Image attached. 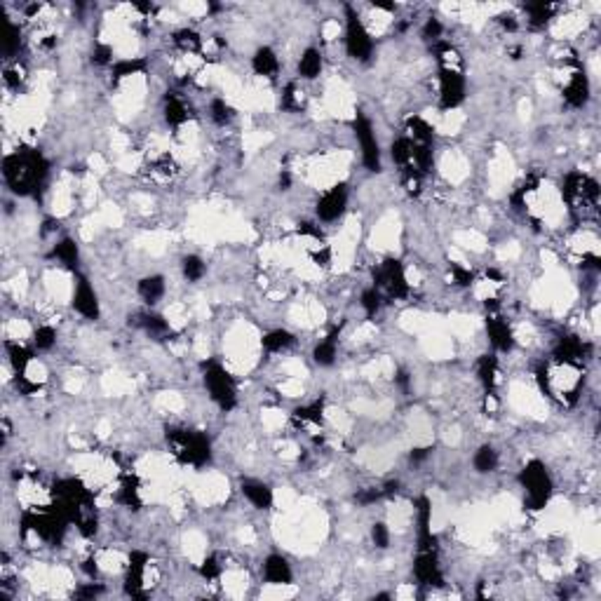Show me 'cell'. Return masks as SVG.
Returning <instances> with one entry per match:
<instances>
[{
  "mask_svg": "<svg viewBox=\"0 0 601 601\" xmlns=\"http://www.w3.org/2000/svg\"><path fill=\"white\" fill-rule=\"evenodd\" d=\"M498 24H500L503 28H507V31H517V28H519L517 19H514L512 14H500V17H498Z\"/></svg>",
  "mask_w": 601,
  "mask_h": 601,
  "instance_id": "obj_54",
  "label": "cell"
},
{
  "mask_svg": "<svg viewBox=\"0 0 601 601\" xmlns=\"http://www.w3.org/2000/svg\"><path fill=\"white\" fill-rule=\"evenodd\" d=\"M486 334H489L491 343H494L496 350L500 352H510L514 348V334L510 329V324L496 313H489L486 317Z\"/></svg>",
  "mask_w": 601,
  "mask_h": 601,
  "instance_id": "obj_16",
  "label": "cell"
},
{
  "mask_svg": "<svg viewBox=\"0 0 601 601\" xmlns=\"http://www.w3.org/2000/svg\"><path fill=\"white\" fill-rule=\"evenodd\" d=\"M294 421L296 423H315V425H322L324 421V402L317 399L313 404H306V406H299L294 411Z\"/></svg>",
  "mask_w": 601,
  "mask_h": 601,
  "instance_id": "obj_35",
  "label": "cell"
},
{
  "mask_svg": "<svg viewBox=\"0 0 601 601\" xmlns=\"http://www.w3.org/2000/svg\"><path fill=\"white\" fill-rule=\"evenodd\" d=\"M116 500L120 503V505L129 507V510H139V507H141L139 479H136L134 474H127V477L123 479V484H120V489H118Z\"/></svg>",
  "mask_w": 601,
  "mask_h": 601,
  "instance_id": "obj_23",
  "label": "cell"
},
{
  "mask_svg": "<svg viewBox=\"0 0 601 601\" xmlns=\"http://www.w3.org/2000/svg\"><path fill=\"white\" fill-rule=\"evenodd\" d=\"M146 71V61L144 59H123L118 64H113V80H123L129 76H136V73Z\"/></svg>",
  "mask_w": 601,
  "mask_h": 601,
  "instance_id": "obj_37",
  "label": "cell"
},
{
  "mask_svg": "<svg viewBox=\"0 0 601 601\" xmlns=\"http://www.w3.org/2000/svg\"><path fill=\"white\" fill-rule=\"evenodd\" d=\"M404 174V188L409 196H421L423 188V174H416V171H402Z\"/></svg>",
  "mask_w": 601,
  "mask_h": 601,
  "instance_id": "obj_46",
  "label": "cell"
},
{
  "mask_svg": "<svg viewBox=\"0 0 601 601\" xmlns=\"http://www.w3.org/2000/svg\"><path fill=\"white\" fill-rule=\"evenodd\" d=\"M73 308H76L85 319H99V315H101L96 291L92 289L89 280L83 277V275H78L76 289H73Z\"/></svg>",
  "mask_w": 601,
  "mask_h": 601,
  "instance_id": "obj_13",
  "label": "cell"
},
{
  "mask_svg": "<svg viewBox=\"0 0 601 601\" xmlns=\"http://www.w3.org/2000/svg\"><path fill=\"white\" fill-rule=\"evenodd\" d=\"M101 592H104V585H99V582H89V585L76 589V597H80V599H92V597H99Z\"/></svg>",
  "mask_w": 601,
  "mask_h": 601,
  "instance_id": "obj_50",
  "label": "cell"
},
{
  "mask_svg": "<svg viewBox=\"0 0 601 601\" xmlns=\"http://www.w3.org/2000/svg\"><path fill=\"white\" fill-rule=\"evenodd\" d=\"M406 139H411L414 144H421V146H432V139H434L432 125L419 116L409 118L406 120Z\"/></svg>",
  "mask_w": 601,
  "mask_h": 601,
  "instance_id": "obj_22",
  "label": "cell"
},
{
  "mask_svg": "<svg viewBox=\"0 0 601 601\" xmlns=\"http://www.w3.org/2000/svg\"><path fill=\"white\" fill-rule=\"evenodd\" d=\"M348 207V186L336 183L331 186L322 198L317 200V216L319 221H336Z\"/></svg>",
  "mask_w": 601,
  "mask_h": 601,
  "instance_id": "obj_12",
  "label": "cell"
},
{
  "mask_svg": "<svg viewBox=\"0 0 601 601\" xmlns=\"http://www.w3.org/2000/svg\"><path fill=\"white\" fill-rule=\"evenodd\" d=\"M451 280H454V284H458V287H470V284L474 282V273L470 271V268H463V266H458V263H451Z\"/></svg>",
  "mask_w": 601,
  "mask_h": 601,
  "instance_id": "obj_43",
  "label": "cell"
},
{
  "mask_svg": "<svg viewBox=\"0 0 601 601\" xmlns=\"http://www.w3.org/2000/svg\"><path fill=\"white\" fill-rule=\"evenodd\" d=\"M397 383H399V386H402V388H406V386H409V379H406V374H404V371H399V374H397Z\"/></svg>",
  "mask_w": 601,
  "mask_h": 601,
  "instance_id": "obj_58",
  "label": "cell"
},
{
  "mask_svg": "<svg viewBox=\"0 0 601 601\" xmlns=\"http://www.w3.org/2000/svg\"><path fill=\"white\" fill-rule=\"evenodd\" d=\"M202 379L204 388L209 390V397L223 411H233L238 406V388L233 376L219 362H202Z\"/></svg>",
  "mask_w": 601,
  "mask_h": 601,
  "instance_id": "obj_7",
  "label": "cell"
},
{
  "mask_svg": "<svg viewBox=\"0 0 601 601\" xmlns=\"http://www.w3.org/2000/svg\"><path fill=\"white\" fill-rule=\"evenodd\" d=\"M54 341H56V331L52 327H48V324L38 327L36 334H33V343H36L38 350H50V348L54 346Z\"/></svg>",
  "mask_w": 601,
  "mask_h": 601,
  "instance_id": "obj_41",
  "label": "cell"
},
{
  "mask_svg": "<svg viewBox=\"0 0 601 601\" xmlns=\"http://www.w3.org/2000/svg\"><path fill=\"white\" fill-rule=\"evenodd\" d=\"M339 334H341V331H339V329H334V331H331V334L327 336V339L319 341L317 346H315V350H313V359H315V362H317L319 366H329V364H334V359H336V343H339Z\"/></svg>",
  "mask_w": 601,
  "mask_h": 601,
  "instance_id": "obj_26",
  "label": "cell"
},
{
  "mask_svg": "<svg viewBox=\"0 0 601 601\" xmlns=\"http://www.w3.org/2000/svg\"><path fill=\"white\" fill-rule=\"evenodd\" d=\"M200 573L207 578V580H214V578H219L221 573V564L216 562V557H204V562L200 564Z\"/></svg>",
  "mask_w": 601,
  "mask_h": 601,
  "instance_id": "obj_48",
  "label": "cell"
},
{
  "mask_svg": "<svg viewBox=\"0 0 601 601\" xmlns=\"http://www.w3.org/2000/svg\"><path fill=\"white\" fill-rule=\"evenodd\" d=\"M322 73V54L315 48H308L299 61V76L306 80H315Z\"/></svg>",
  "mask_w": 601,
  "mask_h": 601,
  "instance_id": "obj_29",
  "label": "cell"
},
{
  "mask_svg": "<svg viewBox=\"0 0 601 601\" xmlns=\"http://www.w3.org/2000/svg\"><path fill=\"white\" fill-rule=\"evenodd\" d=\"M263 578L271 585H289L294 573H291V566L282 554H271L263 564Z\"/></svg>",
  "mask_w": 601,
  "mask_h": 601,
  "instance_id": "obj_19",
  "label": "cell"
},
{
  "mask_svg": "<svg viewBox=\"0 0 601 601\" xmlns=\"http://www.w3.org/2000/svg\"><path fill=\"white\" fill-rule=\"evenodd\" d=\"M371 540H374V545L381 547V549H386L388 545H390V531H388V526L383 522L371 526Z\"/></svg>",
  "mask_w": 601,
  "mask_h": 601,
  "instance_id": "obj_44",
  "label": "cell"
},
{
  "mask_svg": "<svg viewBox=\"0 0 601 601\" xmlns=\"http://www.w3.org/2000/svg\"><path fill=\"white\" fill-rule=\"evenodd\" d=\"M374 287L381 291V296H388L390 301H402L409 296V282H406L404 266L397 259H386L374 271Z\"/></svg>",
  "mask_w": 601,
  "mask_h": 601,
  "instance_id": "obj_8",
  "label": "cell"
},
{
  "mask_svg": "<svg viewBox=\"0 0 601 601\" xmlns=\"http://www.w3.org/2000/svg\"><path fill=\"white\" fill-rule=\"evenodd\" d=\"M381 496H383V489H376V486H369V489H362V491H359V494L355 496V498H357L359 505H371V503H376Z\"/></svg>",
  "mask_w": 601,
  "mask_h": 601,
  "instance_id": "obj_49",
  "label": "cell"
},
{
  "mask_svg": "<svg viewBox=\"0 0 601 601\" xmlns=\"http://www.w3.org/2000/svg\"><path fill=\"white\" fill-rule=\"evenodd\" d=\"M113 61V50L111 45H96L94 50H92V64L96 66H108Z\"/></svg>",
  "mask_w": 601,
  "mask_h": 601,
  "instance_id": "obj_45",
  "label": "cell"
},
{
  "mask_svg": "<svg viewBox=\"0 0 601 601\" xmlns=\"http://www.w3.org/2000/svg\"><path fill=\"white\" fill-rule=\"evenodd\" d=\"M472 465H474V470L482 472V474L494 472L498 467V454H496L494 446H491V444L479 446L477 454H474V458H472Z\"/></svg>",
  "mask_w": 601,
  "mask_h": 601,
  "instance_id": "obj_33",
  "label": "cell"
},
{
  "mask_svg": "<svg viewBox=\"0 0 601 601\" xmlns=\"http://www.w3.org/2000/svg\"><path fill=\"white\" fill-rule=\"evenodd\" d=\"M465 99V76L461 68H442L439 71V104L442 108H456Z\"/></svg>",
  "mask_w": 601,
  "mask_h": 601,
  "instance_id": "obj_11",
  "label": "cell"
},
{
  "mask_svg": "<svg viewBox=\"0 0 601 601\" xmlns=\"http://www.w3.org/2000/svg\"><path fill=\"white\" fill-rule=\"evenodd\" d=\"M174 45L181 52L196 54L202 50V38H200V33H196L193 28H181V31L174 33Z\"/></svg>",
  "mask_w": 601,
  "mask_h": 601,
  "instance_id": "obj_34",
  "label": "cell"
},
{
  "mask_svg": "<svg viewBox=\"0 0 601 601\" xmlns=\"http://www.w3.org/2000/svg\"><path fill=\"white\" fill-rule=\"evenodd\" d=\"M242 494L256 510H271L273 507V489L261 479H244Z\"/></svg>",
  "mask_w": 601,
  "mask_h": 601,
  "instance_id": "obj_18",
  "label": "cell"
},
{
  "mask_svg": "<svg viewBox=\"0 0 601 601\" xmlns=\"http://www.w3.org/2000/svg\"><path fill=\"white\" fill-rule=\"evenodd\" d=\"M430 451H432V446H419V449L411 451V461H414V463L425 461V458L430 456Z\"/></svg>",
  "mask_w": 601,
  "mask_h": 601,
  "instance_id": "obj_55",
  "label": "cell"
},
{
  "mask_svg": "<svg viewBox=\"0 0 601 601\" xmlns=\"http://www.w3.org/2000/svg\"><path fill=\"white\" fill-rule=\"evenodd\" d=\"M5 350H8V357H10V364H12L14 374L21 376L26 371L28 362H31V350L21 346V343H14V341L5 343Z\"/></svg>",
  "mask_w": 601,
  "mask_h": 601,
  "instance_id": "obj_31",
  "label": "cell"
},
{
  "mask_svg": "<svg viewBox=\"0 0 601 601\" xmlns=\"http://www.w3.org/2000/svg\"><path fill=\"white\" fill-rule=\"evenodd\" d=\"M21 48V31L19 26H14L12 21H5V43H3V52L5 56H14Z\"/></svg>",
  "mask_w": 601,
  "mask_h": 601,
  "instance_id": "obj_38",
  "label": "cell"
},
{
  "mask_svg": "<svg viewBox=\"0 0 601 601\" xmlns=\"http://www.w3.org/2000/svg\"><path fill=\"white\" fill-rule=\"evenodd\" d=\"M486 277H491V280H498V282H500V280H503V275L498 273V271H489V273H486Z\"/></svg>",
  "mask_w": 601,
  "mask_h": 601,
  "instance_id": "obj_59",
  "label": "cell"
},
{
  "mask_svg": "<svg viewBox=\"0 0 601 601\" xmlns=\"http://www.w3.org/2000/svg\"><path fill=\"white\" fill-rule=\"evenodd\" d=\"M148 554L146 552H131L129 554V566H127V578H125V592L134 599H144V573H146Z\"/></svg>",
  "mask_w": 601,
  "mask_h": 601,
  "instance_id": "obj_14",
  "label": "cell"
},
{
  "mask_svg": "<svg viewBox=\"0 0 601 601\" xmlns=\"http://www.w3.org/2000/svg\"><path fill=\"white\" fill-rule=\"evenodd\" d=\"M562 96H564L566 104L573 106V108L585 106V104H587V99H589V80H587L585 73H582V71H576L573 76L569 78V83L564 85Z\"/></svg>",
  "mask_w": 601,
  "mask_h": 601,
  "instance_id": "obj_17",
  "label": "cell"
},
{
  "mask_svg": "<svg viewBox=\"0 0 601 601\" xmlns=\"http://www.w3.org/2000/svg\"><path fill=\"white\" fill-rule=\"evenodd\" d=\"M282 108H284V111H301V108H303V96H301V92L296 89L294 83H289L287 89H284Z\"/></svg>",
  "mask_w": 601,
  "mask_h": 601,
  "instance_id": "obj_42",
  "label": "cell"
},
{
  "mask_svg": "<svg viewBox=\"0 0 601 601\" xmlns=\"http://www.w3.org/2000/svg\"><path fill=\"white\" fill-rule=\"evenodd\" d=\"M477 376L482 381V386L486 388V392H491L498 383V376H500V366H498V359L494 355H482L477 362Z\"/></svg>",
  "mask_w": 601,
  "mask_h": 601,
  "instance_id": "obj_25",
  "label": "cell"
},
{
  "mask_svg": "<svg viewBox=\"0 0 601 601\" xmlns=\"http://www.w3.org/2000/svg\"><path fill=\"white\" fill-rule=\"evenodd\" d=\"M83 569H85V573H87V576H92V578L96 576V564L92 562V559H89V562H85V566H83Z\"/></svg>",
  "mask_w": 601,
  "mask_h": 601,
  "instance_id": "obj_57",
  "label": "cell"
},
{
  "mask_svg": "<svg viewBox=\"0 0 601 601\" xmlns=\"http://www.w3.org/2000/svg\"><path fill=\"white\" fill-rule=\"evenodd\" d=\"M310 256H313V261L317 263V266H322V268H327L331 263V249L327 247V244H319V249L313 251Z\"/></svg>",
  "mask_w": 601,
  "mask_h": 601,
  "instance_id": "obj_51",
  "label": "cell"
},
{
  "mask_svg": "<svg viewBox=\"0 0 601 601\" xmlns=\"http://www.w3.org/2000/svg\"><path fill=\"white\" fill-rule=\"evenodd\" d=\"M251 68L263 78H275L280 71V59L271 48H259L256 54L251 56Z\"/></svg>",
  "mask_w": 601,
  "mask_h": 601,
  "instance_id": "obj_21",
  "label": "cell"
},
{
  "mask_svg": "<svg viewBox=\"0 0 601 601\" xmlns=\"http://www.w3.org/2000/svg\"><path fill=\"white\" fill-rule=\"evenodd\" d=\"M50 259H56L61 263V266L71 268V271H76L78 268V261H80V251H78V244L73 242L71 238H64L61 242L54 244V249L50 251Z\"/></svg>",
  "mask_w": 601,
  "mask_h": 601,
  "instance_id": "obj_24",
  "label": "cell"
},
{
  "mask_svg": "<svg viewBox=\"0 0 601 601\" xmlns=\"http://www.w3.org/2000/svg\"><path fill=\"white\" fill-rule=\"evenodd\" d=\"M519 484L524 486V505L526 510H542V507L549 503L554 491L552 477H549L545 463L540 461H529L524 465V470L519 472Z\"/></svg>",
  "mask_w": 601,
  "mask_h": 601,
  "instance_id": "obj_4",
  "label": "cell"
},
{
  "mask_svg": "<svg viewBox=\"0 0 601 601\" xmlns=\"http://www.w3.org/2000/svg\"><path fill=\"white\" fill-rule=\"evenodd\" d=\"M50 162L40 151L33 148H21V151L5 156L3 160V176L10 191L17 196H33L48 179Z\"/></svg>",
  "mask_w": 601,
  "mask_h": 601,
  "instance_id": "obj_2",
  "label": "cell"
},
{
  "mask_svg": "<svg viewBox=\"0 0 601 601\" xmlns=\"http://www.w3.org/2000/svg\"><path fill=\"white\" fill-rule=\"evenodd\" d=\"M66 524H71L68 519L61 514L56 507H45V510H36V512H24L21 517V531H33L40 540H48L52 545H59L64 540L66 534Z\"/></svg>",
  "mask_w": 601,
  "mask_h": 601,
  "instance_id": "obj_5",
  "label": "cell"
},
{
  "mask_svg": "<svg viewBox=\"0 0 601 601\" xmlns=\"http://www.w3.org/2000/svg\"><path fill=\"white\" fill-rule=\"evenodd\" d=\"M181 273L183 277L188 280V282H200V280L204 277V273H207V268H204V263L200 256H186V259L181 261Z\"/></svg>",
  "mask_w": 601,
  "mask_h": 601,
  "instance_id": "obj_36",
  "label": "cell"
},
{
  "mask_svg": "<svg viewBox=\"0 0 601 601\" xmlns=\"http://www.w3.org/2000/svg\"><path fill=\"white\" fill-rule=\"evenodd\" d=\"M129 324H134V327L144 329L146 334L156 336V339H162V336L171 334L167 319L162 317V315H156V313H141V315H134V317L129 319Z\"/></svg>",
  "mask_w": 601,
  "mask_h": 601,
  "instance_id": "obj_20",
  "label": "cell"
},
{
  "mask_svg": "<svg viewBox=\"0 0 601 601\" xmlns=\"http://www.w3.org/2000/svg\"><path fill=\"white\" fill-rule=\"evenodd\" d=\"M296 233H299V235H306V238L322 240V231H319V228H315L313 223H308V221L299 223V228H296Z\"/></svg>",
  "mask_w": 601,
  "mask_h": 601,
  "instance_id": "obj_52",
  "label": "cell"
},
{
  "mask_svg": "<svg viewBox=\"0 0 601 601\" xmlns=\"http://www.w3.org/2000/svg\"><path fill=\"white\" fill-rule=\"evenodd\" d=\"M289 186H291V176L284 171V174L280 176V188H282V191H289Z\"/></svg>",
  "mask_w": 601,
  "mask_h": 601,
  "instance_id": "obj_56",
  "label": "cell"
},
{
  "mask_svg": "<svg viewBox=\"0 0 601 601\" xmlns=\"http://www.w3.org/2000/svg\"><path fill=\"white\" fill-rule=\"evenodd\" d=\"M3 80H5V85H8V87H12V89H17L21 85V76H19V71H17V68H5Z\"/></svg>",
  "mask_w": 601,
  "mask_h": 601,
  "instance_id": "obj_53",
  "label": "cell"
},
{
  "mask_svg": "<svg viewBox=\"0 0 601 601\" xmlns=\"http://www.w3.org/2000/svg\"><path fill=\"white\" fill-rule=\"evenodd\" d=\"M54 507L59 510L85 538L96 534V514H94V496L85 489L80 479H61L52 489Z\"/></svg>",
  "mask_w": 601,
  "mask_h": 601,
  "instance_id": "obj_1",
  "label": "cell"
},
{
  "mask_svg": "<svg viewBox=\"0 0 601 601\" xmlns=\"http://www.w3.org/2000/svg\"><path fill=\"white\" fill-rule=\"evenodd\" d=\"M209 116H211V120H214L216 125H228L233 120V116H235V111H233L231 106L226 104V101L223 99H214L209 104Z\"/></svg>",
  "mask_w": 601,
  "mask_h": 601,
  "instance_id": "obj_39",
  "label": "cell"
},
{
  "mask_svg": "<svg viewBox=\"0 0 601 601\" xmlns=\"http://www.w3.org/2000/svg\"><path fill=\"white\" fill-rule=\"evenodd\" d=\"M442 33H444L442 21L434 19V17H430V19L425 21V26H423V38L425 40H434V43H437V40L442 38Z\"/></svg>",
  "mask_w": 601,
  "mask_h": 601,
  "instance_id": "obj_47",
  "label": "cell"
},
{
  "mask_svg": "<svg viewBox=\"0 0 601 601\" xmlns=\"http://www.w3.org/2000/svg\"><path fill=\"white\" fill-rule=\"evenodd\" d=\"M414 576L421 585H428V587H437L444 582V576H442V569L437 564V554L434 552H419L416 557V564H414Z\"/></svg>",
  "mask_w": 601,
  "mask_h": 601,
  "instance_id": "obj_15",
  "label": "cell"
},
{
  "mask_svg": "<svg viewBox=\"0 0 601 601\" xmlns=\"http://www.w3.org/2000/svg\"><path fill=\"white\" fill-rule=\"evenodd\" d=\"M346 50L357 61H369L374 54V40L350 5L346 8Z\"/></svg>",
  "mask_w": 601,
  "mask_h": 601,
  "instance_id": "obj_9",
  "label": "cell"
},
{
  "mask_svg": "<svg viewBox=\"0 0 601 601\" xmlns=\"http://www.w3.org/2000/svg\"><path fill=\"white\" fill-rule=\"evenodd\" d=\"M562 196L571 209H582V214H587L599 204V183L582 171H569L564 176Z\"/></svg>",
  "mask_w": 601,
  "mask_h": 601,
  "instance_id": "obj_6",
  "label": "cell"
},
{
  "mask_svg": "<svg viewBox=\"0 0 601 601\" xmlns=\"http://www.w3.org/2000/svg\"><path fill=\"white\" fill-rule=\"evenodd\" d=\"M524 10L529 12L531 17V26H545L549 19H552V14L557 12V5L552 3H545V0H540V3H529L524 5Z\"/></svg>",
  "mask_w": 601,
  "mask_h": 601,
  "instance_id": "obj_32",
  "label": "cell"
},
{
  "mask_svg": "<svg viewBox=\"0 0 601 601\" xmlns=\"http://www.w3.org/2000/svg\"><path fill=\"white\" fill-rule=\"evenodd\" d=\"M188 108L186 104L179 99L176 94H167L165 96V120H167V125H171V127H181L183 123L188 120Z\"/></svg>",
  "mask_w": 601,
  "mask_h": 601,
  "instance_id": "obj_28",
  "label": "cell"
},
{
  "mask_svg": "<svg viewBox=\"0 0 601 601\" xmlns=\"http://www.w3.org/2000/svg\"><path fill=\"white\" fill-rule=\"evenodd\" d=\"M261 346L266 348L268 352H282L287 350L289 346H294V334H289L287 329H273L263 336Z\"/></svg>",
  "mask_w": 601,
  "mask_h": 601,
  "instance_id": "obj_30",
  "label": "cell"
},
{
  "mask_svg": "<svg viewBox=\"0 0 601 601\" xmlns=\"http://www.w3.org/2000/svg\"><path fill=\"white\" fill-rule=\"evenodd\" d=\"M167 444L183 465L191 467H204L211 461V444L202 432L198 430H183V428H169L167 430Z\"/></svg>",
  "mask_w": 601,
  "mask_h": 601,
  "instance_id": "obj_3",
  "label": "cell"
},
{
  "mask_svg": "<svg viewBox=\"0 0 601 601\" xmlns=\"http://www.w3.org/2000/svg\"><path fill=\"white\" fill-rule=\"evenodd\" d=\"M139 296L146 303H158L165 296V277L162 275H148V277L139 280Z\"/></svg>",
  "mask_w": 601,
  "mask_h": 601,
  "instance_id": "obj_27",
  "label": "cell"
},
{
  "mask_svg": "<svg viewBox=\"0 0 601 601\" xmlns=\"http://www.w3.org/2000/svg\"><path fill=\"white\" fill-rule=\"evenodd\" d=\"M352 131L355 139L359 144V151H362V162L369 171H381V146L379 139H376V131L371 127V123L366 120L362 113H357L352 120Z\"/></svg>",
  "mask_w": 601,
  "mask_h": 601,
  "instance_id": "obj_10",
  "label": "cell"
},
{
  "mask_svg": "<svg viewBox=\"0 0 601 601\" xmlns=\"http://www.w3.org/2000/svg\"><path fill=\"white\" fill-rule=\"evenodd\" d=\"M362 308H364V313L369 315V317H374L376 313L381 310V306H383V296H381V291L376 289V287H371V289H364L362 291Z\"/></svg>",
  "mask_w": 601,
  "mask_h": 601,
  "instance_id": "obj_40",
  "label": "cell"
}]
</instances>
